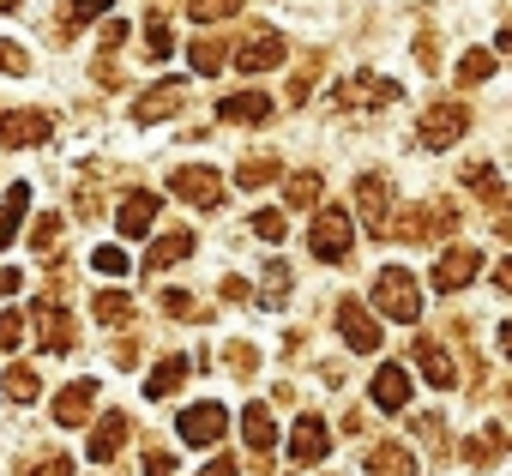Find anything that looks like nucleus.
Returning a JSON list of instances; mask_svg holds the SVG:
<instances>
[{
  "label": "nucleus",
  "mask_w": 512,
  "mask_h": 476,
  "mask_svg": "<svg viewBox=\"0 0 512 476\" xmlns=\"http://www.w3.org/2000/svg\"><path fill=\"white\" fill-rule=\"evenodd\" d=\"M350 242H356L350 211H344V205H320V211H314V223H308V248H314V260L344 266V260H350Z\"/></svg>",
  "instance_id": "1"
},
{
  "label": "nucleus",
  "mask_w": 512,
  "mask_h": 476,
  "mask_svg": "<svg viewBox=\"0 0 512 476\" xmlns=\"http://www.w3.org/2000/svg\"><path fill=\"white\" fill-rule=\"evenodd\" d=\"M464 127H470V109L464 103H428L422 109V121H416V145L422 151H452L458 139H464Z\"/></svg>",
  "instance_id": "2"
},
{
  "label": "nucleus",
  "mask_w": 512,
  "mask_h": 476,
  "mask_svg": "<svg viewBox=\"0 0 512 476\" xmlns=\"http://www.w3.org/2000/svg\"><path fill=\"white\" fill-rule=\"evenodd\" d=\"M374 308H380L386 320L416 326V320H422V290H416V278H410V272H398V266H386V272L374 278Z\"/></svg>",
  "instance_id": "3"
},
{
  "label": "nucleus",
  "mask_w": 512,
  "mask_h": 476,
  "mask_svg": "<svg viewBox=\"0 0 512 476\" xmlns=\"http://www.w3.org/2000/svg\"><path fill=\"white\" fill-rule=\"evenodd\" d=\"M338 332H344V344L350 350H362V356H374L380 344H386V332H380V314H368V302H338Z\"/></svg>",
  "instance_id": "4"
},
{
  "label": "nucleus",
  "mask_w": 512,
  "mask_h": 476,
  "mask_svg": "<svg viewBox=\"0 0 512 476\" xmlns=\"http://www.w3.org/2000/svg\"><path fill=\"white\" fill-rule=\"evenodd\" d=\"M175 434H181L187 446H217V440L229 434V410H223V404H187V410L175 416Z\"/></svg>",
  "instance_id": "5"
},
{
  "label": "nucleus",
  "mask_w": 512,
  "mask_h": 476,
  "mask_svg": "<svg viewBox=\"0 0 512 476\" xmlns=\"http://www.w3.org/2000/svg\"><path fill=\"white\" fill-rule=\"evenodd\" d=\"M169 193H175V199H187V205H199V211H211V205L223 199V175H217V169H205V163H187V169H175V175H169Z\"/></svg>",
  "instance_id": "6"
},
{
  "label": "nucleus",
  "mask_w": 512,
  "mask_h": 476,
  "mask_svg": "<svg viewBox=\"0 0 512 476\" xmlns=\"http://www.w3.org/2000/svg\"><path fill=\"white\" fill-rule=\"evenodd\" d=\"M181 103H187V79H157V85L133 103V121H139V127L169 121V115H181Z\"/></svg>",
  "instance_id": "7"
},
{
  "label": "nucleus",
  "mask_w": 512,
  "mask_h": 476,
  "mask_svg": "<svg viewBox=\"0 0 512 476\" xmlns=\"http://www.w3.org/2000/svg\"><path fill=\"white\" fill-rule=\"evenodd\" d=\"M356 205L368 217V235H386L392 229V181L386 175H356Z\"/></svg>",
  "instance_id": "8"
},
{
  "label": "nucleus",
  "mask_w": 512,
  "mask_h": 476,
  "mask_svg": "<svg viewBox=\"0 0 512 476\" xmlns=\"http://www.w3.org/2000/svg\"><path fill=\"white\" fill-rule=\"evenodd\" d=\"M326 452H332V428H326V416L308 410V416L290 428V458H296V464H320Z\"/></svg>",
  "instance_id": "9"
},
{
  "label": "nucleus",
  "mask_w": 512,
  "mask_h": 476,
  "mask_svg": "<svg viewBox=\"0 0 512 476\" xmlns=\"http://www.w3.org/2000/svg\"><path fill=\"white\" fill-rule=\"evenodd\" d=\"M476 272H482V254L458 242V248H446V254H440V266H434V290H470V278H476Z\"/></svg>",
  "instance_id": "10"
},
{
  "label": "nucleus",
  "mask_w": 512,
  "mask_h": 476,
  "mask_svg": "<svg viewBox=\"0 0 512 476\" xmlns=\"http://www.w3.org/2000/svg\"><path fill=\"white\" fill-rule=\"evenodd\" d=\"M43 139H49V115H37V109H13V115H0V151L43 145Z\"/></svg>",
  "instance_id": "11"
},
{
  "label": "nucleus",
  "mask_w": 512,
  "mask_h": 476,
  "mask_svg": "<svg viewBox=\"0 0 512 476\" xmlns=\"http://www.w3.org/2000/svg\"><path fill=\"white\" fill-rule=\"evenodd\" d=\"M217 121L260 127V121H272V97H266V91H235V97H217Z\"/></svg>",
  "instance_id": "12"
},
{
  "label": "nucleus",
  "mask_w": 512,
  "mask_h": 476,
  "mask_svg": "<svg viewBox=\"0 0 512 476\" xmlns=\"http://www.w3.org/2000/svg\"><path fill=\"white\" fill-rule=\"evenodd\" d=\"M31 326H37V338H43V350H73V320H67V308L61 302H37L31 308Z\"/></svg>",
  "instance_id": "13"
},
{
  "label": "nucleus",
  "mask_w": 512,
  "mask_h": 476,
  "mask_svg": "<svg viewBox=\"0 0 512 476\" xmlns=\"http://www.w3.org/2000/svg\"><path fill=\"white\" fill-rule=\"evenodd\" d=\"M157 211H163V193H127V199H121V211H115V223H121L127 242H139V235L157 223Z\"/></svg>",
  "instance_id": "14"
},
{
  "label": "nucleus",
  "mask_w": 512,
  "mask_h": 476,
  "mask_svg": "<svg viewBox=\"0 0 512 476\" xmlns=\"http://www.w3.org/2000/svg\"><path fill=\"white\" fill-rule=\"evenodd\" d=\"M416 368H422V380H428V386H440V392H452V386H458V368H452V356H446V344H440V338H416Z\"/></svg>",
  "instance_id": "15"
},
{
  "label": "nucleus",
  "mask_w": 512,
  "mask_h": 476,
  "mask_svg": "<svg viewBox=\"0 0 512 476\" xmlns=\"http://www.w3.org/2000/svg\"><path fill=\"white\" fill-rule=\"evenodd\" d=\"M127 434H133V422H127V410H109L103 422H97V434H91V446H85V458H97V464H109L121 446H127Z\"/></svg>",
  "instance_id": "16"
},
{
  "label": "nucleus",
  "mask_w": 512,
  "mask_h": 476,
  "mask_svg": "<svg viewBox=\"0 0 512 476\" xmlns=\"http://www.w3.org/2000/svg\"><path fill=\"white\" fill-rule=\"evenodd\" d=\"M193 242H199V235H193V229H169V235H163V242H157V248L145 254V278H157V272H169V266H181V260L193 254Z\"/></svg>",
  "instance_id": "17"
},
{
  "label": "nucleus",
  "mask_w": 512,
  "mask_h": 476,
  "mask_svg": "<svg viewBox=\"0 0 512 476\" xmlns=\"http://www.w3.org/2000/svg\"><path fill=\"white\" fill-rule=\"evenodd\" d=\"M91 404H97V380H73V386L55 398V422H61V428H79V422L91 416Z\"/></svg>",
  "instance_id": "18"
},
{
  "label": "nucleus",
  "mask_w": 512,
  "mask_h": 476,
  "mask_svg": "<svg viewBox=\"0 0 512 476\" xmlns=\"http://www.w3.org/2000/svg\"><path fill=\"white\" fill-rule=\"evenodd\" d=\"M241 440H247L253 452H272V440H278V416H272V404H247V410H241Z\"/></svg>",
  "instance_id": "19"
},
{
  "label": "nucleus",
  "mask_w": 512,
  "mask_h": 476,
  "mask_svg": "<svg viewBox=\"0 0 512 476\" xmlns=\"http://www.w3.org/2000/svg\"><path fill=\"white\" fill-rule=\"evenodd\" d=\"M374 404H380V410H410V374H404L398 362H386V368L374 374Z\"/></svg>",
  "instance_id": "20"
},
{
  "label": "nucleus",
  "mask_w": 512,
  "mask_h": 476,
  "mask_svg": "<svg viewBox=\"0 0 512 476\" xmlns=\"http://www.w3.org/2000/svg\"><path fill=\"white\" fill-rule=\"evenodd\" d=\"M368 476H416V452H404L398 440L368 446Z\"/></svg>",
  "instance_id": "21"
},
{
  "label": "nucleus",
  "mask_w": 512,
  "mask_h": 476,
  "mask_svg": "<svg viewBox=\"0 0 512 476\" xmlns=\"http://www.w3.org/2000/svg\"><path fill=\"white\" fill-rule=\"evenodd\" d=\"M25 211H31V187H25V181H13V187H7V199H0V248H13V242H19Z\"/></svg>",
  "instance_id": "22"
},
{
  "label": "nucleus",
  "mask_w": 512,
  "mask_h": 476,
  "mask_svg": "<svg viewBox=\"0 0 512 476\" xmlns=\"http://www.w3.org/2000/svg\"><path fill=\"white\" fill-rule=\"evenodd\" d=\"M284 61V37L272 31V37H253V43H241V55H235V67L241 73H266V67H278Z\"/></svg>",
  "instance_id": "23"
},
{
  "label": "nucleus",
  "mask_w": 512,
  "mask_h": 476,
  "mask_svg": "<svg viewBox=\"0 0 512 476\" xmlns=\"http://www.w3.org/2000/svg\"><path fill=\"white\" fill-rule=\"evenodd\" d=\"M500 452H506V428H500V422H488V428H482V434H476V440L464 446V464H476V470H488V464H494Z\"/></svg>",
  "instance_id": "24"
},
{
  "label": "nucleus",
  "mask_w": 512,
  "mask_h": 476,
  "mask_svg": "<svg viewBox=\"0 0 512 476\" xmlns=\"http://www.w3.org/2000/svg\"><path fill=\"white\" fill-rule=\"evenodd\" d=\"M181 380H187V356H163V362L151 368V380H145V398H169Z\"/></svg>",
  "instance_id": "25"
},
{
  "label": "nucleus",
  "mask_w": 512,
  "mask_h": 476,
  "mask_svg": "<svg viewBox=\"0 0 512 476\" xmlns=\"http://www.w3.org/2000/svg\"><path fill=\"white\" fill-rule=\"evenodd\" d=\"M223 61H229V55H223V43H217V37H199V43L187 49V67H193L199 79H217V73H223Z\"/></svg>",
  "instance_id": "26"
},
{
  "label": "nucleus",
  "mask_w": 512,
  "mask_h": 476,
  "mask_svg": "<svg viewBox=\"0 0 512 476\" xmlns=\"http://www.w3.org/2000/svg\"><path fill=\"white\" fill-rule=\"evenodd\" d=\"M392 97H398L392 79H368V73H362V79L344 85V103H392Z\"/></svg>",
  "instance_id": "27"
},
{
  "label": "nucleus",
  "mask_w": 512,
  "mask_h": 476,
  "mask_svg": "<svg viewBox=\"0 0 512 476\" xmlns=\"http://www.w3.org/2000/svg\"><path fill=\"white\" fill-rule=\"evenodd\" d=\"M320 193H326V181H320V169H302V175H290V193H284V199L308 211V205H320Z\"/></svg>",
  "instance_id": "28"
},
{
  "label": "nucleus",
  "mask_w": 512,
  "mask_h": 476,
  "mask_svg": "<svg viewBox=\"0 0 512 476\" xmlns=\"http://www.w3.org/2000/svg\"><path fill=\"white\" fill-rule=\"evenodd\" d=\"M241 0H187V19L193 25H217V19H235Z\"/></svg>",
  "instance_id": "29"
},
{
  "label": "nucleus",
  "mask_w": 512,
  "mask_h": 476,
  "mask_svg": "<svg viewBox=\"0 0 512 476\" xmlns=\"http://www.w3.org/2000/svg\"><path fill=\"white\" fill-rule=\"evenodd\" d=\"M488 79H494V55L488 49H470L458 61V85H488Z\"/></svg>",
  "instance_id": "30"
},
{
  "label": "nucleus",
  "mask_w": 512,
  "mask_h": 476,
  "mask_svg": "<svg viewBox=\"0 0 512 476\" xmlns=\"http://www.w3.org/2000/svg\"><path fill=\"white\" fill-rule=\"evenodd\" d=\"M97 320H103V326L133 320V296H127V290H103V296H97Z\"/></svg>",
  "instance_id": "31"
},
{
  "label": "nucleus",
  "mask_w": 512,
  "mask_h": 476,
  "mask_svg": "<svg viewBox=\"0 0 512 476\" xmlns=\"http://www.w3.org/2000/svg\"><path fill=\"white\" fill-rule=\"evenodd\" d=\"M266 181H278V157H247L235 169V187H266Z\"/></svg>",
  "instance_id": "32"
},
{
  "label": "nucleus",
  "mask_w": 512,
  "mask_h": 476,
  "mask_svg": "<svg viewBox=\"0 0 512 476\" xmlns=\"http://www.w3.org/2000/svg\"><path fill=\"white\" fill-rule=\"evenodd\" d=\"M145 55H151V61H169V55H175V37H169V19H151V25H145Z\"/></svg>",
  "instance_id": "33"
},
{
  "label": "nucleus",
  "mask_w": 512,
  "mask_h": 476,
  "mask_svg": "<svg viewBox=\"0 0 512 476\" xmlns=\"http://www.w3.org/2000/svg\"><path fill=\"white\" fill-rule=\"evenodd\" d=\"M284 302H290V266L272 260L266 266V308H284Z\"/></svg>",
  "instance_id": "34"
},
{
  "label": "nucleus",
  "mask_w": 512,
  "mask_h": 476,
  "mask_svg": "<svg viewBox=\"0 0 512 476\" xmlns=\"http://www.w3.org/2000/svg\"><path fill=\"white\" fill-rule=\"evenodd\" d=\"M37 392H43V380H37V368H25V362H19V368L7 374V398H19V404H31Z\"/></svg>",
  "instance_id": "35"
},
{
  "label": "nucleus",
  "mask_w": 512,
  "mask_h": 476,
  "mask_svg": "<svg viewBox=\"0 0 512 476\" xmlns=\"http://www.w3.org/2000/svg\"><path fill=\"white\" fill-rule=\"evenodd\" d=\"M55 235H61V217H55V211H43V217H37V229H31V248H37V254H55V248H61Z\"/></svg>",
  "instance_id": "36"
},
{
  "label": "nucleus",
  "mask_w": 512,
  "mask_h": 476,
  "mask_svg": "<svg viewBox=\"0 0 512 476\" xmlns=\"http://www.w3.org/2000/svg\"><path fill=\"white\" fill-rule=\"evenodd\" d=\"M0 73H7V79H19V73H31V55L13 43V37H0Z\"/></svg>",
  "instance_id": "37"
},
{
  "label": "nucleus",
  "mask_w": 512,
  "mask_h": 476,
  "mask_svg": "<svg viewBox=\"0 0 512 476\" xmlns=\"http://www.w3.org/2000/svg\"><path fill=\"white\" fill-rule=\"evenodd\" d=\"M253 235L260 242H284V211H253Z\"/></svg>",
  "instance_id": "38"
},
{
  "label": "nucleus",
  "mask_w": 512,
  "mask_h": 476,
  "mask_svg": "<svg viewBox=\"0 0 512 476\" xmlns=\"http://www.w3.org/2000/svg\"><path fill=\"white\" fill-rule=\"evenodd\" d=\"M464 181H470V187H482V199H500V175H494L488 163H470V169H464Z\"/></svg>",
  "instance_id": "39"
},
{
  "label": "nucleus",
  "mask_w": 512,
  "mask_h": 476,
  "mask_svg": "<svg viewBox=\"0 0 512 476\" xmlns=\"http://www.w3.org/2000/svg\"><path fill=\"white\" fill-rule=\"evenodd\" d=\"M109 13V0H67V19L73 25H91V19H103Z\"/></svg>",
  "instance_id": "40"
},
{
  "label": "nucleus",
  "mask_w": 512,
  "mask_h": 476,
  "mask_svg": "<svg viewBox=\"0 0 512 476\" xmlns=\"http://www.w3.org/2000/svg\"><path fill=\"white\" fill-rule=\"evenodd\" d=\"M91 266H97L103 278H121V272H127V254H121V248H97V254H91Z\"/></svg>",
  "instance_id": "41"
},
{
  "label": "nucleus",
  "mask_w": 512,
  "mask_h": 476,
  "mask_svg": "<svg viewBox=\"0 0 512 476\" xmlns=\"http://www.w3.org/2000/svg\"><path fill=\"white\" fill-rule=\"evenodd\" d=\"M223 362H229L235 374H253V368H260V356H253V344H229V350H223Z\"/></svg>",
  "instance_id": "42"
},
{
  "label": "nucleus",
  "mask_w": 512,
  "mask_h": 476,
  "mask_svg": "<svg viewBox=\"0 0 512 476\" xmlns=\"http://www.w3.org/2000/svg\"><path fill=\"white\" fill-rule=\"evenodd\" d=\"M163 314H175V320H193V314H199V302H193V296H181V290H163Z\"/></svg>",
  "instance_id": "43"
},
{
  "label": "nucleus",
  "mask_w": 512,
  "mask_h": 476,
  "mask_svg": "<svg viewBox=\"0 0 512 476\" xmlns=\"http://www.w3.org/2000/svg\"><path fill=\"white\" fill-rule=\"evenodd\" d=\"M19 338H25V320L19 314H0V350H19Z\"/></svg>",
  "instance_id": "44"
},
{
  "label": "nucleus",
  "mask_w": 512,
  "mask_h": 476,
  "mask_svg": "<svg viewBox=\"0 0 512 476\" xmlns=\"http://www.w3.org/2000/svg\"><path fill=\"white\" fill-rule=\"evenodd\" d=\"M25 476H73V458H67V452H49V458H43L37 470H25Z\"/></svg>",
  "instance_id": "45"
},
{
  "label": "nucleus",
  "mask_w": 512,
  "mask_h": 476,
  "mask_svg": "<svg viewBox=\"0 0 512 476\" xmlns=\"http://www.w3.org/2000/svg\"><path fill=\"white\" fill-rule=\"evenodd\" d=\"M145 476H175V458L169 452H145Z\"/></svg>",
  "instance_id": "46"
},
{
  "label": "nucleus",
  "mask_w": 512,
  "mask_h": 476,
  "mask_svg": "<svg viewBox=\"0 0 512 476\" xmlns=\"http://www.w3.org/2000/svg\"><path fill=\"white\" fill-rule=\"evenodd\" d=\"M121 43H127V19H109L103 25V49H121Z\"/></svg>",
  "instance_id": "47"
},
{
  "label": "nucleus",
  "mask_w": 512,
  "mask_h": 476,
  "mask_svg": "<svg viewBox=\"0 0 512 476\" xmlns=\"http://www.w3.org/2000/svg\"><path fill=\"white\" fill-rule=\"evenodd\" d=\"M223 302H247V278H223Z\"/></svg>",
  "instance_id": "48"
},
{
  "label": "nucleus",
  "mask_w": 512,
  "mask_h": 476,
  "mask_svg": "<svg viewBox=\"0 0 512 476\" xmlns=\"http://www.w3.org/2000/svg\"><path fill=\"white\" fill-rule=\"evenodd\" d=\"M199 476H235V458H229V452H223V458H211V464H205V470H199Z\"/></svg>",
  "instance_id": "49"
},
{
  "label": "nucleus",
  "mask_w": 512,
  "mask_h": 476,
  "mask_svg": "<svg viewBox=\"0 0 512 476\" xmlns=\"http://www.w3.org/2000/svg\"><path fill=\"white\" fill-rule=\"evenodd\" d=\"M19 284H25V278H19V272H0V302H7V296H13V290H19Z\"/></svg>",
  "instance_id": "50"
},
{
  "label": "nucleus",
  "mask_w": 512,
  "mask_h": 476,
  "mask_svg": "<svg viewBox=\"0 0 512 476\" xmlns=\"http://www.w3.org/2000/svg\"><path fill=\"white\" fill-rule=\"evenodd\" d=\"M13 7H19V0H0V13H13Z\"/></svg>",
  "instance_id": "51"
}]
</instances>
